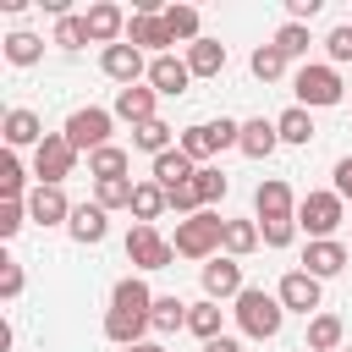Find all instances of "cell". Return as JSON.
I'll list each match as a JSON object with an SVG mask.
<instances>
[{
    "label": "cell",
    "instance_id": "7c38bea8",
    "mask_svg": "<svg viewBox=\"0 0 352 352\" xmlns=\"http://www.w3.org/2000/svg\"><path fill=\"white\" fill-rule=\"evenodd\" d=\"M82 16H88V38H94V44H104V50H110V44H121V38H126V22H132L116 0H94Z\"/></svg>",
    "mask_w": 352,
    "mask_h": 352
},
{
    "label": "cell",
    "instance_id": "ac0fdd59",
    "mask_svg": "<svg viewBox=\"0 0 352 352\" xmlns=\"http://www.w3.org/2000/svg\"><path fill=\"white\" fill-rule=\"evenodd\" d=\"M0 132H6V148H28V143L38 148V143L50 138V132H44V121H38L33 110H22V104H16V110H6V121H0Z\"/></svg>",
    "mask_w": 352,
    "mask_h": 352
},
{
    "label": "cell",
    "instance_id": "ba28073f",
    "mask_svg": "<svg viewBox=\"0 0 352 352\" xmlns=\"http://www.w3.org/2000/svg\"><path fill=\"white\" fill-rule=\"evenodd\" d=\"M126 258H132V270L148 275V270H165V264L176 258V248H170L154 226H132V231H126Z\"/></svg>",
    "mask_w": 352,
    "mask_h": 352
},
{
    "label": "cell",
    "instance_id": "74e56055",
    "mask_svg": "<svg viewBox=\"0 0 352 352\" xmlns=\"http://www.w3.org/2000/svg\"><path fill=\"white\" fill-rule=\"evenodd\" d=\"M248 66H253V77H258V82H280V77H286V55H280L275 44H258Z\"/></svg>",
    "mask_w": 352,
    "mask_h": 352
},
{
    "label": "cell",
    "instance_id": "8fae6325",
    "mask_svg": "<svg viewBox=\"0 0 352 352\" xmlns=\"http://www.w3.org/2000/svg\"><path fill=\"white\" fill-rule=\"evenodd\" d=\"M99 66H104V77L110 82H121V88H138V77H148V60H143V50L138 44H110L104 55H99Z\"/></svg>",
    "mask_w": 352,
    "mask_h": 352
},
{
    "label": "cell",
    "instance_id": "7a4b0ae2",
    "mask_svg": "<svg viewBox=\"0 0 352 352\" xmlns=\"http://www.w3.org/2000/svg\"><path fill=\"white\" fill-rule=\"evenodd\" d=\"M170 248H176V258H204V264H209V258L226 248V220H220L214 209H198L192 220H176Z\"/></svg>",
    "mask_w": 352,
    "mask_h": 352
},
{
    "label": "cell",
    "instance_id": "3957f363",
    "mask_svg": "<svg viewBox=\"0 0 352 352\" xmlns=\"http://www.w3.org/2000/svg\"><path fill=\"white\" fill-rule=\"evenodd\" d=\"M346 220V198L330 187V192H308L297 198V231H308V242H330Z\"/></svg>",
    "mask_w": 352,
    "mask_h": 352
},
{
    "label": "cell",
    "instance_id": "b9f144b4",
    "mask_svg": "<svg viewBox=\"0 0 352 352\" xmlns=\"http://www.w3.org/2000/svg\"><path fill=\"white\" fill-rule=\"evenodd\" d=\"M22 226H28V198H0V236L11 242Z\"/></svg>",
    "mask_w": 352,
    "mask_h": 352
},
{
    "label": "cell",
    "instance_id": "e575fe53",
    "mask_svg": "<svg viewBox=\"0 0 352 352\" xmlns=\"http://www.w3.org/2000/svg\"><path fill=\"white\" fill-rule=\"evenodd\" d=\"M226 187H231V182H226V170H220V165H198L192 192H198V204H204V209H214V204L226 198Z\"/></svg>",
    "mask_w": 352,
    "mask_h": 352
},
{
    "label": "cell",
    "instance_id": "f907efd6",
    "mask_svg": "<svg viewBox=\"0 0 352 352\" xmlns=\"http://www.w3.org/2000/svg\"><path fill=\"white\" fill-rule=\"evenodd\" d=\"M341 352H352V346H341Z\"/></svg>",
    "mask_w": 352,
    "mask_h": 352
},
{
    "label": "cell",
    "instance_id": "d590c367",
    "mask_svg": "<svg viewBox=\"0 0 352 352\" xmlns=\"http://www.w3.org/2000/svg\"><path fill=\"white\" fill-rule=\"evenodd\" d=\"M258 242H264L258 236V220H226V253L231 258H248Z\"/></svg>",
    "mask_w": 352,
    "mask_h": 352
},
{
    "label": "cell",
    "instance_id": "9a60e30c",
    "mask_svg": "<svg viewBox=\"0 0 352 352\" xmlns=\"http://www.w3.org/2000/svg\"><path fill=\"white\" fill-rule=\"evenodd\" d=\"M346 264H352V253H346L336 236H330V242H308V248H302V270H308L314 280H330V275H341Z\"/></svg>",
    "mask_w": 352,
    "mask_h": 352
},
{
    "label": "cell",
    "instance_id": "4316f807",
    "mask_svg": "<svg viewBox=\"0 0 352 352\" xmlns=\"http://www.w3.org/2000/svg\"><path fill=\"white\" fill-rule=\"evenodd\" d=\"M187 330L198 336V341H214V336H226V314H220V302H187Z\"/></svg>",
    "mask_w": 352,
    "mask_h": 352
},
{
    "label": "cell",
    "instance_id": "bcb514c9",
    "mask_svg": "<svg viewBox=\"0 0 352 352\" xmlns=\"http://www.w3.org/2000/svg\"><path fill=\"white\" fill-rule=\"evenodd\" d=\"M319 11V0H286V22H308Z\"/></svg>",
    "mask_w": 352,
    "mask_h": 352
},
{
    "label": "cell",
    "instance_id": "d4e9b609",
    "mask_svg": "<svg viewBox=\"0 0 352 352\" xmlns=\"http://www.w3.org/2000/svg\"><path fill=\"white\" fill-rule=\"evenodd\" d=\"M143 330H154L143 314H126V308H110V314H104V336H110L116 346H138Z\"/></svg>",
    "mask_w": 352,
    "mask_h": 352
},
{
    "label": "cell",
    "instance_id": "ab89813d",
    "mask_svg": "<svg viewBox=\"0 0 352 352\" xmlns=\"http://www.w3.org/2000/svg\"><path fill=\"white\" fill-rule=\"evenodd\" d=\"M55 44H60V50H82V44H94V38H88V16H77V11L60 16V22H55Z\"/></svg>",
    "mask_w": 352,
    "mask_h": 352
},
{
    "label": "cell",
    "instance_id": "8d00e7d4",
    "mask_svg": "<svg viewBox=\"0 0 352 352\" xmlns=\"http://www.w3.org/2000/svg\"><path fill=\"white\" fill-rule=\"evenodd\" d=\"M6 60L11 66H38L44 60V38L38 33H11L6 38Z\"/></svg>",
    "mask_w": 352,
    "mask_h": 352
},
{
    "label": "cell",
    "instance_id": "7bdbcfd3",
    "mask_svg": "<svg viewBox=\"0 0 352 352\" xmlns=\"http://www.w3.org/2000/svg\"><path fill=\"white\" fill-rule=\"evenodd\" d=\"M324 55H330V66H346L352 60V22H341V28L324 33Z\"/></svg>",
    "mask_w": 352,
    "mask_h": 352
},
{
    "label": "cell",
    "instance_id": "8992f818",
    "mask_svg": "<svg viewBox=\"0 0 352 352\" xmlns=\"http://www.w3.org/2000/svg\"><path fill=\"white\" fill-rule=\"evenodd\" d=\"M72 170H77V148L66 143V132H50V138L33 148V176H38V187H60Z\"/></svg>",
    "mask_w": 352,
    "mask_h": 352
},
{
    "label": "cell",
    "instance_id": "f1b7e54d",
    "mask_svg": "<svg viewBox=\"0 0 352 352\" xmlns=\"http://www.w3.org/2000/svg\"><path fill=\"white\" fill-rule=\"evenodd\" d=\"M170 138H176V126H170V121H160V116H154V121H143V126H132V143H138L143 154H154V160L176 148Z\"/></svg>",
    "mask_w": 352,
    "mask_h": 352
},
{
    "label": "cell",
    "instance_id": "f6af8a7d",
    "mask_svg": "<svg viewBox=\"0 0 352 352\" xmlns=\"http://www.w3.org/2000/svg\"><path fill=\"white\" fill-rule=\"evenodd\" d=\"M258 236H264V248H286L297 236V220H270V226H258Z\"/></svg>",
    "mask_w": 352,
    "mask_h": 352
},
{
    "label": "cell",
    "instance_id": "836d02e7",
    "mask_svg": "<svg viewBox=\"0 0 352 352\" xmlns=\"http://www.w3.org/2000/svg\"><path fill=\"white\" fill-rule=\"evenodd\" d=\"M275 132H280V143H308V138H314V116H308L302 104H292V110L275 116Z\"/></svg>",
    "mask_w": 352,
    "mask_h": 352
},
{
    "label": "cell",
    "instance_id": "603a6c76",
    "mask_svg": "<svg viewBox=\"0 0 352 352\" xmlns=\"http://www.w3.org/2000/svg\"><path fill=\"white\" fill-rule=\"evenodd\" d=\"M182 60H187L192 77H220V72H226V44H220V38H198V44H187Z\"/></svg>",
    "mask_w": 352,
    "mask_h": 352
},
{
    "label": "cell",
    "instance_id": "7402d4cb",
    "mask_svg": "<svg viewBox=\"0 0 352 352\" xmlns=\"http://www.w3.org/2000/svg\"><path fill=\"white\" fill-rule=\"evenodd\" d=\"M148 170H154V176H148V182H160V187H165V192H176V187H187V182H192V176H198V165H192V160H187V154H182V148H170V154H160V160H154V165H148Z\"/></svg>",
    "mask_w": 352,
    "mask_h": 352
},
{
    "label": "cell",
    "instance_id": "5bb4252c",
    "mask_svg": "<svg viewBox=\"0 0 352 352\" xmlns=\"http://www.w3.org/2000/svg\"><path fill=\"white\" fill-rule=\"evenodd\" d=\"M126 44H138V50H154V55H170V28H165V16H148V11H132V22H126Z\"/></svg>",
    "mask_w": 352,
    "mask_h": 352
},
{
    "label": "cell",
    "instance_id": "9c48e42d",
    "mask_svg": "<svg viewBox=\"0 0 352 352\" xmlns=\"http://www.w3.org/2000/svg\"><path fill=\"white\" fill-rule=\"evenodd\" d=\"M275 297H280V308H286V314H302V319H314V314H319V302H324V292H319V280H314L308 270H286V275H280V286H275Z\"/></svg>",
    "mask_w": 352,
    "mask_h": 352
},
{
    "label": "cell",
    "instance_id": "30bf717a",
    "mask_svg": "<svg viewBox=\"0 0 352 352\" xmlns=\"http://www.w3.org/2000/svg\"><path fill=\"white\" fill-rule=\"evenodd\" d=\"M198 280H204V297H209V302H226V297L236 302V297L248 292V286H242V264H236L231 253H214V258L204 264Z\"/></svg>",
    "mask_w": 352,
    "mask_h": 352
},
{
    "label": "cell",
    "instance_id": "d6986e66",
    "mask_svg": "<svg viewBox=\"0 0 352 352\" xmlns=\"http://www.w3.org/2000/svg\"><path fill=\"white\" fill-rule=\"evenodd\" d=\"M104 231H110V220H104V209H99V204H77V209H72V220H66V236H72V242H82V248H99V242H104Z\"/></svg>",
    "mask_w": 352,
    "mask_h": 352
},
{
    "label": "cell",
    "instance_id": "f546056e",
    "mask_svg": "<svg viewBox=\"0 0 352 352\" xmlns=\"http://www.w3.org/2000/svg\"><path fill=\"white\" fill-rule=\"evenodd\" d=\"M126 165H132V160H126V148H116V143H104V148L88 154V176H94V182H121Z\"/></svg>",
    "mask_w": 352,
    "mask_h": 352
},
{
    "label": "cell",
    "instance_id": "2e32d148",
    "mask_svg": "<svg viewBox=\"0 0 352 352\" xmlns=\"http://www.w3.org/2000/svg\"><path fill=\"white\" fill-rule=\"evenodd\" d=\"M187 82H192L187 60H176V55H154V60H148V88H154V94L176 99V94H187Z\"/></svg>",
    "mask_w": 352,
    "mask_h": 352
},
{
    "label": "cell",
    "instance_id": "44dd1931",
    "mask_svg": "<svg viewBox=\"0 0 352 352\" xmlns=\"http://www.w3.org/2000/svg\"><path fill=\"white\" fill-rule=\"evenodd\" d=\"M248 160H270L275 148H280V132H275V121H264V116H253V121H242V143H236Z\"/></svg>",
    "mask_w": 352,
    "mask_h": 352
},
{
    "label": "cell",
    "instance_id": "c3c4849f",
    "mask_svg": "<svg viewBox=\"0 0 352 352\" xmlns=\"http://www.w3.org/2000/svg\"><path fill=\"white\" fill-rule=\"evenodd\" d=\"M204 352H242V341H231V336H214V341H204Z\"/></svg>",
    "mask_w": 352,
    "mask_h": 352
},
{
    "label": "cell",
    "instance_id": "681fc988",
    "mask_svg": "<svg viewBox=\"0 0 352 352\" xmlns=\"http://www.w3.org/2000/svg\"><path fill=\"white\" fill-rule=\"evenodd\" d=\"M121 352H165L160 341H138V346H121Z\"/></svg>",
    "mask_w": 352,
    "mask_h": 352
},
{
    "label": "cell",
    "instance_id": "d6a6232c",
    "mask_svg": "<svg viewBox=\"0 0 352 352\" xmlns=\"http://www.w3.org/2000/svg\"><path fill=\"white\" fill-rule=\"evenodd\" d=\"M286 60H297V55H308V44H314V33H308V22H280L275 28V38H270Z\"/></svg>",
    "mask_w": 352,
    "mask_h": 352
},
{
    "label": "cell",
    "instance_id": "e0dca14e",
    "mask_svg": "<svg viewBox=\"0 0 352 352\" xmlns=\"http://www.w3.org/2000/svg\"><path fill=\"white\" fill-rule=\"evenodd\" d=\"M72 209H77V204H66L60 187H33V192H28V220H38V226H66Z\"/></svg>",
    "mask_w": 352,
    "mask_h": 352
},
{
    "label": "cell",
    "instance_id": "7dc6e473",
    "mask_svg": "<svg viewBox=\"0 0 352 352\" xmlns=\"http://www.w3.org/2000/svg\"><path fill=\"white\" fill-rule=\"evenodd\" d=\"M336 192H341V198L352 204V154H346V160L336 165Z\"/></svg>",
    "mask_w": 352,
    "mask_h": 352
},
{
    "label": "cell",
    "instance_id": "5b68a950",
    "mask_svg": "<svg viewBox=\"0 0 352 352\" xmlns=\"http://www.w3.org/2000/svg\"><path fill=\"white\" fill-rule=\"evenodd\" d=\"M292 94H297L302 110H330V104H341L346 82L336 77V66H314V60H308V66L292 77Z\"/></svg>",
    "mask_w": 352,
    "mask_h": 352
},
{
    "label": "cell",
    "instance_id": "83f0119b",
    "mask_svg": "<svg viewBox=\"0 0 352 352\" xmlns=\"http://www.w3.org/2000/svg\"><path fill=\"white\" fill-rule=\"evenodd\" d=\"M341 336H346V324H341L336 314H314V319H308V346H302V352H341Z\"/></svg>",
    "mask_w": 352,
    "mask_h": 352
},
{
    "label": "cell",
    "instance_id": "60d3db41",
    "mask_svg": "<svg viewBox=\"0 0 352 352\" xmlns=\"http://www.w3.org/2000/svg\"><path fill=\"white\" fill-rule=\"evenodd\" d=\"M22 187H28L22 160H16V148H6V154H0V198H22Z\"/></svg>",
    "mask_w": 352,
    "mask_h": 352
},
{
    "label": "cell",
    "instance_id": "ffe728a7",
    "mask_svg": "<svg viewBox=\"0 0 352 352\" xmlns=\"http://www.w3.org/2000/svg\"><path fill=\"white\" fill-rule=\"evenodd\" d=\"M154 104H160V94L154 88H116V116L121 121H132V126H143V121H154Z\"/></svg>",
    "mask_w": 352,
    "mask_h": 352
},
{
    "label": "cell",
    "instance_id": "4dcf8cb0",
    "mask_svg": "<svg viewBox=\"0 0 352 352\" xmlns=\"http://www.w3.org/2000/svg\"><path fill=\"white\" fill-rule=\"evenodd\" d=\"M148 324L160 330V336H176V330H187V302L170 292V297H154V308H148Z\"/></svg>",
    "mask_w": 352,
    "mask_h": 352
},
{
    "label": "cell",
    "instance_id": "f35d334b",
    "mask_svg": "<svg viewBox=\"0 0 352 352\" xmlns=\"http://www.w3.org/2000/svg\"><path fill=\"white\" fill-rule=\"evenodd\" d=\"M132 187H138V182H126V176H121V182H94V204H99L104 214H110V209H132Z\"/></svg>",
    "mask_w": 352,
    "mask_h": 352
},
{
    "label": "cell",
    "instance_id": "ee69618b",
    "mask_svg": "<svg viewBox=\"0 0 352 352\" xmlns=\"http://www.w3.org/2000/svg\"><path fill=\"white\" fill-rule=\"evenodd\" d=\"M0 297H6V302L22 297V264H16V258H0Z\"/></svg>",
    "mask_w": 352,
    "mask_h": 352
},
{
    "label": "cell",
    "instance_id": "52a82bcc",
    "mask_svg": "<svg viewBox=\"0 0 352 352\" xmlns=\"http://www.w3.org/2000/svg\"><path fill=\"white\" fill-rule=\"evenodd\" d=\"M110 110H99V104H88V110H72L66 116V143L77 148V154H94V148H104L110 143Z\"/></svg>",
    "mask_w": 352,
    "mask_h": 352
},
{
    "label": "cell",
    "instance_id": "277c9868",
    "mask_svg": "<svg viewBox=\"0 0 352 352\" xmlns=\"http://www.w3.org/2000/svg\"><path fill=\"white\" fill-rule=\"evenodd\" d=\"M242 143V121H198V126H187L182 138H176V148L192 160V165H204L209 154H220V148H236Z\"/></svg>",
    "mask_w": 352,
    "mask_h": 352
},
{
    "label": "cell",
    "instance_id": "1f68e13d",
    "mask_svg": "<svg viewBox=\"0 0 352 352\" xmlns=\"http://www.w3.org/2000/svg\"><path fill=\"white\" fill-rule=\"evenodd\" d=\"M160 16H165V28H170V38H176V44H198V38H204V33H198V11H192V6H165Z\"/></svg>",
    "mask_w": 352,
    "mask_h": 352
},
{
    "label": "cell",
    "instance_id": "484cf974",
    "mask_svg": "<svg viewBox=\"0 0 352 352\" xmlns=\"http://www.w3.org/2000/svg\"><path fill=\"white\" fill-rule=\"evenodd\" d=\"M110 308H126V314H143V319H148V308H154V292L143 286V275H126V280H116V292H110Z\"/></svg>",
    "mask_w": 352,
    "mask_h": 352
},
{
    "label": "cell",
    "instance_id": "4fadbf2b",
    "mask_svg": "<svg viewBox=\"0 0 352 352\" xmlns=\"http://www.w3.org/2000/svg\"><path fill=\"white\" fill-rule=\"evenodd\" d=\"M253 209H258V226H270V220H297V198H292V187H286L280 176L258 182V192H253Z\"/></svg>",
    "mask_w": 352,
    "mask_h": 352
},
{
    "label": "cell",
    "instance_id": "6da1fadb",
    "mask_svg": "<svg viewBox=\"0 0 352 352\" xmlns=\"http://www.w3.org/2000/svg\"><path fill=\"white\" fill-rule=\"evenodd\" d=\"M231 314H236V330H242L248 341H275V336H280V324H286L280 297H275V292H264V286H248V292L231 302Z\"/></svg>",
    "mask_w": 352,
    "mask_h": 352
},
{
    "label": "cell",
    "instance_id": "cb8c5ba5",
    "mask_svg": "<svg viewBox=\"0 0 352 352\" xmlns=\"http://www.w3.org/2000/svg\"><path fill=\"white\" fill-rule=\"evenodd\" d=\"M165 209H170V198H165L160 182H138V187H132V220H138V226H154Z\"/></svg>",
    "mask_w": 352,
    "mask_h": 352
}]
</instances>
